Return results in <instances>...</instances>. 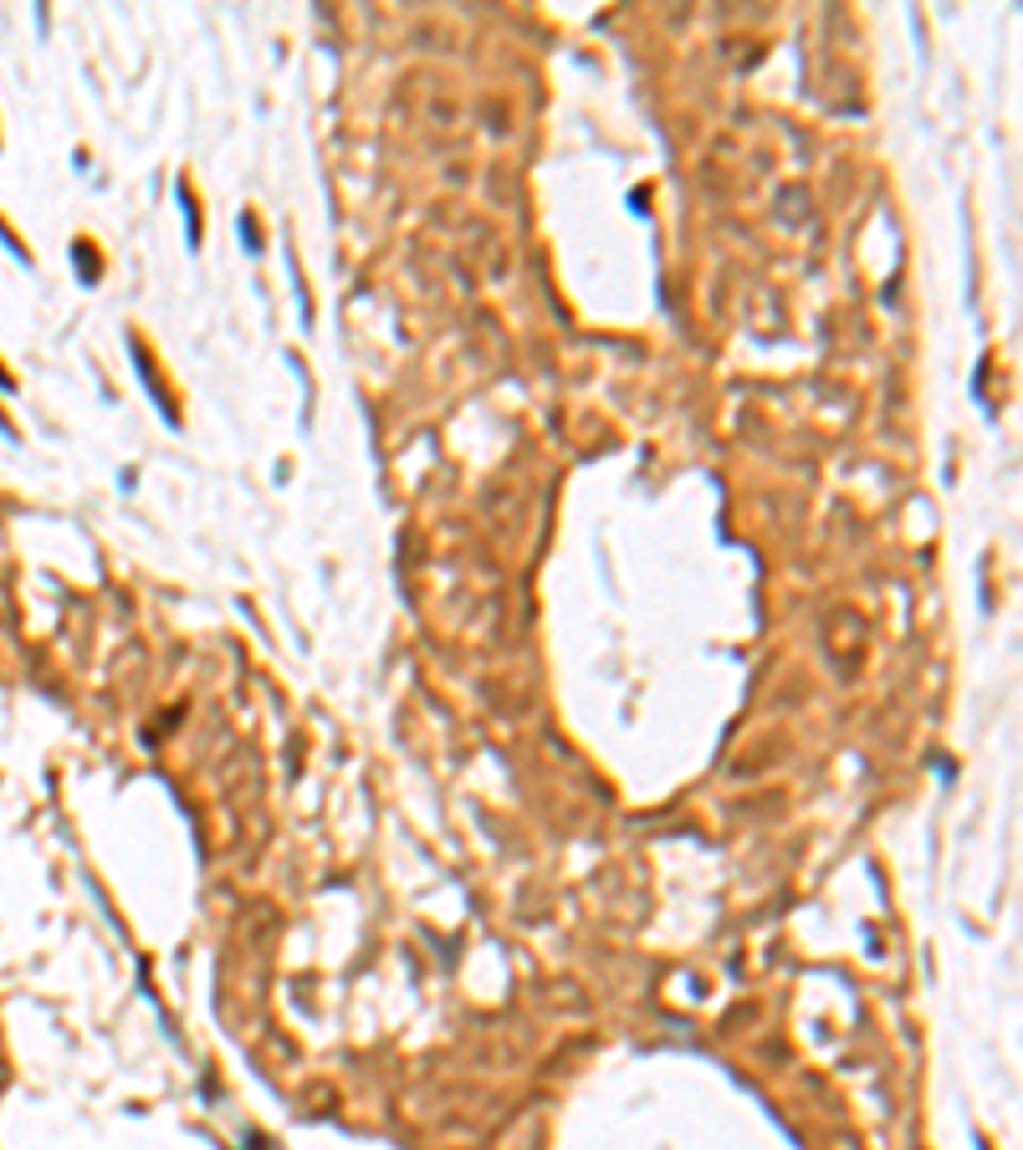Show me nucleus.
Listing matches in <instances>:
<instances>
[{
    "mask_svg": "<svg viewBox=\"0 0 1023 1150\" xmlns=\"http://www.w3.org/2000/svg\"><path fill=\"white\" fill-rule=\"evenodd\" d=\"M77 271H82V282H92L98 277V266H92V256H88V246L77 241Z\"/></svg>",
    "mask_w": 1023,
    "mask_h": 1150,
    "instance_id": "1",
    "label": "nucleus"
},
{
    "mask_svg": "<svg viewBox=\"0 0 1023 1150\" xmlns=\"http://www.w3.org/2000/svg\"><path fill=\"white\" fill-rule=\"evenodd\" d=\"M0 389H11V373H5V369H0Z\"/></svg>",
    "mask_w": 1023,
    "mask_h": 1150,
    "instance_id": "2",
    "label": "nucleus"
}]
</instances>
